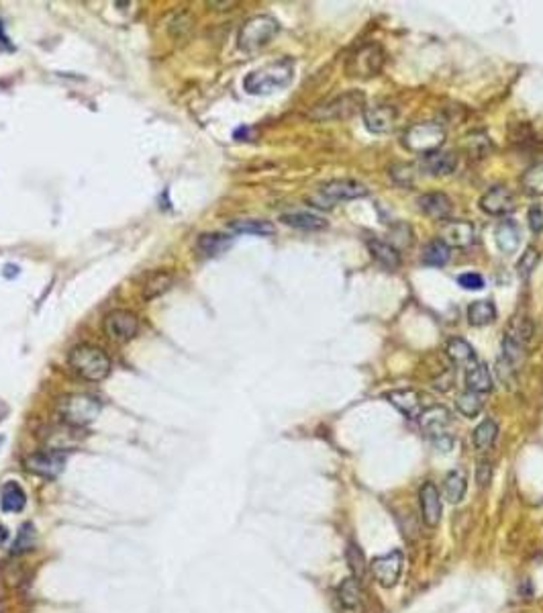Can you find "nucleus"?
<instances>
[{
  "label": "nucleus",
  "mask_w": 543,
  "mask_h": 613,
  "mask_svg": "<svg viewBox=\"0 0 543 613\" xmlns=\"http://www.w3.org/2000/svg\"><path fill=\"white\" fill-rule=\"evenodd\" d=\"M292 78H294V64L292 60L284 58L249 72L243 80V88L247 94L264 96L286 88L292 82Z\"/></svg>",
  "instance_id": "obj_1"
},
{
  "label": "nucleus",
  "mask_w": 543,
  "mask_h": 613,
  "mask_svg": "<svg viewBox=\"0 0 543 613\" xmlns=\"http://www.w3.org/2000/svg\"><path fill=\"white\" fill-rule=\"evenodd\" d=\"M68 364L80 379L88 383H100L111 375V358L108 354L92 344H78L68 354Z\"/></svg>",
  "instance_id": "obj_2"
},
{
  "label": "nucleus",
  "mask_w": 543,
  "mask_h": 613,
  "mask_svg": "<svg viewBox=\"0 0 543 613\" xmlns=\"http://www.w3.org/2000/svg\"><path fill=\"white\" fill-rule=\"evenodd\" d=\"M280 31V23L270 16V14H255L243 23L237 35V45L239 49L251 54L268 45Z\"/></svg>",
  "instance_id": "obj_3"
},
{
  "label": "nucleus",
  "mask_w": 543,
  "mask_h": 613,
  "mask_svg": "<svg viewBox=\"0 0 543 613\" xmlns=\"http://www.w3.org/2000/svg\"><path fill=\"white\" fill-rule=\"evenodd\" d=\"M366 109V96L360 90H347L341 92L321 104H316L310 113L312 119L316 121H339V119H349L356 113H364Z\"/></svg>",
  "instance_id": "obj_4"
},
{
  "label": "nucleus",
  "mask_w": 543,
  "mask_h": 613,
  "mask_svg": "<svg viewBox=\"0 0 543 613\" xmlns=\"http://www.w3.org/2000/svg\"><path fill=\"white\" fill-rule=\"evenodd\" d=\"M368 194V186L358 180H331L323 184L314 194H310V207L316 209H333L337 203L343 201H356Z\"/></svg>",
  "instance_id": "obj_5"
},
{
  "label": "nucleus",
  "mask_w": 543,
  "mask_h": 613,
  "mask_svg": "<svg viewBox=\"0 0 543 613\" xmlns=\"http://www.w3.org/2000/svg\"><path fill=\"white\" fill-rule=\"evenodd\" d=\"M58 413H60L64 423L80 430V427L92 423L98 417L100 401L96 397H92V394H86V392L66 394L58 405Z\"/></svg>",
  "instance_id": "obj_6"
},
{
  "label": "nucleus",
  "mask_w": 543,
  "mask_h": 613,
  "mask_svg": "<svg viewBox=\"0 0 543 613\" xmlns=\"http://www.w3.org/2000/svg\"><path fill=\"white\" fill-rule=\"evenodd\" d=\"M446 142V129L439 123H417L408 127L402 135V146L413 153L427 155V153L437 152Z\"/></svg>",
  "instance_id": "obj_7"
},
{
  "label": "nucleus",
  "mask_w": 543,
  "mask_h": 613,
  "mask_svg": "<svg viewBox=\"0 0 543 613\" xmlns=\"http://www.w3.org/2000/svg\"><path fill=\"white\" fill-rule=\"evenodd\" d=\"M421 430L425 432L427 438L433 440L435 446L439 448H450L452 446V413L443 405H431L425 407L423 413L419 415Z\"/></svg>",
  "instance_id": "obj_8"
},
{
  "label": "nucleus",
  "mask_w": 543,
  "mask_h": 613,
  "mask_svg": "<svg viewBox=\"0 0 543 613\" xmlns=\"http://www.w3.org/2000/svg\"><path fill=\"white\" fill-rule=\"evenodd\" d=\"M104 335L115 344H127L139 333V317L129 309H113L102 319Z\"/></svg>",
  "instance_id": "obj_9"
},
{
  "label": "nucleus",
  "mask_w": 543,
  "mask_h": 613,
  "mask_svg": "<svg viewBox=\"0 0 543 613\" xmlns=\"http://www.w3.org/2000/svg\"><path fill=\"white\" fill-rule=\"evenodd\" d=\"M384 68V49L376 43H368L360 47L358 52L351 54L347 62V72L349 76L356 78H370L380 74Z\"/></svg>",
  "instance_id": "obj_10"
},
{
  "label": "nucleus",
  "mask_w": 543,
  "mask_h": 613,
  "mask_svg": "<svg viewBox=\"0 0 543 613\" xmlns=\"http://www.w3.org/2000/svg\"><path fill=\"white\" fill-rule=\"evenodd\" d=\"M402 568H404V554L400 550H390L384 556H378L372 560L370 564V570L374 575V579L378 581V585L382 587H394L402 575Z\"/></svg>",
  "instance_id": "obj_11"
},
{
  "label": "nucleus",
  "mask_w": 543,
  "mask_h": 613,
  "mask_svg": "<svg viewBox=\"0 0 543 613\" xmlns=\"http://www.w3.org/2000/svg\"><path fill=\"white\" fill-rule=\"evenodd\" d=\"M23 464L33 474L45 476V478H54V476H58L64 470L66 456H64V452L43 450V452H33V454L25 456Z\"/></svg>",
  "instance_id": "obj_12"
},
{
  "label": "nucleus",
  "mask_w": 543,
  "mask_h": 613,
  "mask_svg": "<svg viewBox=\"0 0 543 613\" xmlns=\"http://www.w3.org/2000/svg\"><path fill=\"white\" fill-rule=\"evenodd\" d=\"M335 599L341 613H364V591L356 577H347L339 583Z\"/></svg>",
  "instance_id": "obj_13"
},
{
  "label": "nucleus",
  "mask_w": 543,
  "mask_h": 613,
  "mask_svg": "<svg viewBox=\"0 0 543 613\" xmlns=\"http://www.w3.org/2000/svg\"><path fill=\"white\" fill-rule=\"evenodd\" d=\"M480 209L490 217H505L515 209V197L505 186H492L482 194Z\"/></svg>",
  "instance_id": "obj_14"
},
{
  "label": "nucleus",
  "mask_w": 543,
  "mask_h": 613,
  "mask_svg": "<svg viewBox=\"0 0 543 613\" xmlns=\"http://www.w3.org/2000/svg\"><path fill=\"white\" fill-rule=\"evenodd\" d=\"M398 119V111L392 104H374L364 109V125L370 133L382 135L392 131Z\"/></svg>",
  "instance_id": "obj_15"
},
{
  "label": "nucleus",
  "mask_w": 543,
  "mask_h": 613,
  "mask_svg": "<svg viewBox=\"0 0 543 613\" xmlns=\"http://www.w3.org/2000/svg\"><path fill=\"white\" fill-rule=\"evenodd\" d=\"M419 503H421V515L427 528H437L441 522V495L433 482H423L419 489Z\"/></svg>",
  "instance_id": "obj_16"
},
{
  "label": "nucleus",
  "mask_w": 543,
  "mask_h": 613,
  "mask_svg": "<svg viewBox=\"0 0 543 613\" xmlns=\"http://www.w3.org/2000/svg\"><path fill=\"white\" fill-rule=\"evenodd\" d=\"M388 403L392 407H396L402 415H406L408 419H419V415L423 413L425 405H423V394L415 388H400V390H390L386 394Z\"/></svg>",
  "instance_id": "obj_17"
},
{
  "label": "nucleus",
  "mask_w": 543,
  "mask_h": 613,
  "mask_svg": "<svg viewBox=\"0 0 543 613\" xmlns=\"http://www.w3.org/2000/svg\"><path fill=\"white\" fill-rule=\"evenodd\" d=\"M439 239L448 247H470L476 241V227L470 221H446L439 231Z\"/></svg>",
  "instance_id": "obj_18"
},
{
  "label": "nucleus",
  "mask_w": 543,
  "mask_h": 613,
  "mask_svg": "<svg viewBox=\"0 0 543 613\" xmlns=\"http://www.w3.org/2000/svg\"><path fill=\"white\" fill-rule=\"evenodd\" d=\"M456 168H458V155H456V152L437 150V152L423 155V161H421V170L427 176H433V178L452 176L456 172Z\"/></svg>",
  "instance_id": "obj_19"
},
{
  "label": "nucleus",
  "mask_w": 543,
  "mask_h": 613,
  "mask_svg": "<svg viewBox=\"0 0 543 613\" xmlns=\"http://www.w3.org/2000/svg\"><path fill=\"white\" fill-rule=\"evenodd\" d=\"M417 205H419V209H421L427 217H431V219H435V221H443V219H448V217L452 215V211H454L452 199H450L448 194H443V192H427V194L419 197Z\"/></svg>",
  "instance_id": "obj_20"
},
{
  "label": "nucleus",
  "mask_w": 543,
  "mask_h": 613,
  "mask_svg": "<svg viewBox=\"0 0 543 613\" xmlns=\"http://www.w3.org/2000/svg\"><path fill=\"white\" fill-rule=\"evenodd\" d=\"M366 245H368L370 256H372L382 268H386V270H396V268L400 266V252H398L392 243H388L384 239H378V237H370V239L366 241Z\"/></svg>",
  "instance_id": "obj_21"
},
{
  "label": "nucleus",
  "mask_w": 543,
  "mask_h": 613,
  "mask_svg": "<svg viewBox=\"0 0 543 613\" xmlns=\"http://www.w3.org/2000/svg\"><path fill=\"white\" fill-rule=\"evenodd\" d=\"M494 241L502 254H515L521 245V230H519L517 221H513V219L500 221L494 230Z\"/></svg>",
  "instance_id": "obj_22"
},
{
  "label": "nucleus",
  "mask_w": 543,
  "mask_h": 613,
  "mask_svg": "<svg viewBox=\"0 0 543 613\" xmlns=\"http://www.w3.org/2000/svg\"><path fill=\"white\" fill-rule=\"evenodd\" d=\"M533 335V323L529 317L525 315H515L509 325H507V331H505V337L502 342H509V344H515L519 348H525L529 344Z\"/></svg>",
  "instance_id": "obj_23"
},
{
  "label": "nucleus",
  "mask_w": 543,
  "mask_h": 613,
  "mask_svg": "<svg viewBox=\"0 0 543 613\" xmlns=\"http://www.w3.org/2000/svg\"><path fill=\"white\" fill-rule=\"evenodd\" d=\"M446 354H448V358L456 364V366H462V368H467V366H472V364H476L478 362V356H476V352H474V348L462 339V337H452L448 344H446Z\"/></svg>",
  "instance_id": "obj_24"
},
{
  "label": "nucleus",
  "mask_w": 543,
  "mask_h": 613,
  "mask_svg": "<svg viewBox=\"0 0 543 613\" xmlns=\"http://www.w3.org/2000/svg\"><path fill=\"white\" fill-rule=\"evenodd\" d=\"M465 372V384H467V390H474V392H480V394H488L492 390V377H490V370L486 368V364H482L480 360L472 366H467L464 370Z\"/></svg>",
  "instance_id": "obj_25"
},
{
  "label": "nucleus",
  "mask_w": 543,
  "mask_h": 613,
  "mask_svg": "<svg viewBox=\"0 0 543 613\" xmlns=\"http://www.w3.org/2000/svg\"><path fill=\"white\" fill-rule=\"evenodd\" d=\"M280 221L288 227H297V230H305V231H319L325 230L329 223L327 219L314 215V213H307V211H294V213H284L280 217Z\"/></svg>",
  "instance_id": "obj_26"
},
{
  "label": "nucleus",
  "mask_w": 543,
  "mask_h": 613,
  "mask_svg": "<svg viewBox=\"0 0 543 613\" xmlns=\"http://www.w3.org/2000/svg\"><path fill=\"white\" fill-rule=\"evenodd\" d=\"M496 438H498V423L490 417L480 421L478 427L472 432V442L480 452H488L496 444Z\"/></svg>",
  "instance_id": "obj_27"
},
{
  "label": "nucleus",
  "mask_w": 543,
  "mask_h": 613,
  "mask_svg": "<svg viewBox=\"0 0 543 613\" xmlns=\"http://www.w3.org/2000/svg\"><path fill=\"white\" fill-rule=\"evenodd\" d=\"M0 505H2V509L8 511V513H19V511H23L25 505H27V495H25L23 487H21L19 482H14V480L4 482V487H2V495H0Z\"/></svg>",
  "instance_id": "obj_28"
},
{
  "label": "nucleus",
  "mask_w": 543,
  "mask_h": 613,
  "mask_svg": "<svg viewBox=\"0 0 543 613\" xmlns=\"http://www.w3.org/2000/svg\"><path fill=\"white\" fill-rule=\"evenodd\" d=\"M78 427H72L68 423H64V427H51L49 434H45V442L49 446V450L54 452H64L68 448H74L78 444V438L74 436Z\"/></svg>",
  "instance_id": "obj_29"
},
{
  "label": "nucleus",
  "mask_w": 543,
  "mask_h": 613,
  "mask_svg": "<svg viewBox=\"0 0 543 613\" xmlns=\"http://www.w3.org/2000/svg\"><path fill=\"white\" fill-rule=\"evenodd\" d=\"M494 319H496V306H494V303H490L488 299H484V301H474L472 305L467 306V323H470L472 327H484V325H490Z\"/></svg>",
  "instance_id": "obj_30"
},
{
  "label": "nucleus",
  "mask_w": 543,
  "mask_h": 613,
  "mask_svg": "<svg viewBox=\"0 0 543 613\" xmlns=\"http://www.w3.org/2000/svg\"><path fill=\"white\" fill-rule=\"evenodd\" d=\"M231 237L225 233H203L196 239V249L205 256H219L231 245Z\"/></svg>",
  "instance_id": "obj_31"
},
{
  "label": "nucleus",
  "mask_w": 543,
  "mask_h": 613,
  "mask_svg": "<svg viewBox=\"0 0 543 613\" xmlns=\"http://www.w3.org/2000/svg\"><path fill=\"white\" fill-rule=\"evenodd\" d=\"M229 230L235 231V233H243V235H259V237H266V235H274V233H276L274 223L264 221V219H237V221H231V223H229Z\"/></svg>",
  "instance_id": "obj_32"
},
{
  "label": "nucleus",
  "mask_w": 543,
  "mask_h": 613,
  "mask_svg": "<svg viewBox=\"0 0 543 613\" xmlns=\"http://www.w3.org/2000/svg\"><path fill=\"white\" fill-rule=\"evenodd\" d=\"M174 285V276L170 274V272H154L148 280H146V285H143V299L146 301H152L155 297H159V295H163L170 287Z\"/></svg>",
  "instance_id": "obj_33"
},
{
  "label": "nucleus",
  "mask_w": 543,
  "mask_h": 613,
  "mask_svg": "<svg viewBox=\"0 0 543 613\" xmlns=\"http://www.w3.org/2000/svg\"><path fill=\"white\" fill-rule=\"evenodd\" d=\"M448 262H450V247L441 239H435V241H431V243L425 245V249H423V264L439 268V266H446Z\"/></svg>",
  "instance_id": "obj_34"
},
{
  "label": "nucleus",
  "mask_w": 543,
  "mask_h": 613,
  "mask_svg": "<svg viewBox=\"0 0 543 613\" xmlns=\"http://www.w3.org/2000/svg\"><path fill=\"white\" fill-rule=\"evenodd\" d=\"M345 560H347V566L351 570V577H356L358 581H362L368 572V564H366V556L362 552V548L356 544V542H349L347 548H345Z\"/></svg>",
  "instance_id": "obj_35"
},
{
  "label": "nucleus",
  "mask_w": 543,
  "mask_h": 613,
  "mask_svg": "<svg viewBox=\"0 0 543 613\" xmlns=\"http://www.w3.org/2000/svg\"><path fill=\"white\" fill-rule=\"evenodd\" d=\"M465 476L464 472L460 470H452L448 476H446V484H443V491H446V499L450 503H460L464 499L465 495Z\"/></svg>",
  "instance_id": "obj_36"
},
{
  "label": "nucleus",
  "mask_w": 543,
  "mask_h": 613,
  "mask_svg": "<svg viewBox=\"0 0 543 613\" xmlns=\"http://www.w3.org/2000/svg\"><path fill=\"white\" fill-rule=\"evenodd\" d=\"M456 405H458V411L464 415V417H476L482 409H484V394L480 392H474V390H465L462 392L458 399H456Z\"/></svg>",
  "instance_id": "obj_37"
},
{
  "label": "nucleus",
  "mask_w": 543,
  "mask_h": 613,
  "mask_svg": "<svg viewBox=\"0 0 543 613\" xmlns=\"http://www.w3.org/2000/svg\"><path fill=\"white\" fill-rule=\"evenodd\" d=\"M523 188L533 197H543V164L531 166L523 174Z\"/></svg>",
  "instance_id": "obj_38"
},
{
  "label": "nucleus",
  "mask_w": 543,
  "mask_h": 613,
  "mask_svg": "<svg viewBox=\"0 0 543 613\" xmlns=\"http://www.w3.org/2000/svg\"><path fill=\"white\" fill-rule=\"evenodd\" d=\"M538 262H540V252H538L535 247H527V252H525V254L519 258V262H517V274H519L521 278H529L531 272L535 270Z\"/></svg>",
  "instance_id": "obj_39"
},
{
  "label": "nucleus",
  "mask_w": 543,
  "mask_h": 613,
  "mask_svg": "<svg viewBox=\"0 0 543 613\" xmlns=\"http://www.w3.org/2000/svg\"><path fill=\"white\" fill-rule=\"evenodd\" d=\"M496 377H498V381L505 384V386H515L517 384V366H513L509 360H505L502 356H498V360H496Z\"/></svg>",
  "instance_id": "obj_40"
},
{
  "label": "nucleus",
  "mask_w": 543,
  "mask_h": 613,
  "mask_svg": "<svg viewBox=\"0 0 543 613\" xmlns=\"http://www.w3.org/2000/svg\"><path fill=\"white\" fill-rule=\"evenodd\" d=\"M458 285L465 291H482L486 287V280L478 272H465V274L458 276Z\"/></svg>",
  "instance_id": "obj_41"
},
{
  "label": "nucleus",
  "mask_w": 543,
  "mask_h": 613,
  "mask_svg": "<svg viewBox=\"0 0 543 613\" xmlns=\"http://www.w3.org/2000/svg\"><path fill=\"white\" fill-rule=\"evenodd\" d=\"M33 528L31 526H23V530L19 532L16 536V542H14V552H25V550H31L35 539H33Z\"/></svg>",
  "instance_id": "obj_42"
},
{
  "label": "nucleus",
  "mask_w": 543,
  "mask_h": 613,
  "mask_svg": "<svg viewBox=\"0 0 543 613\" xmlns=\"http://www.w3.org/2000/svg\"><path fill=\"white\" fill-rule=\"evenodd\" d=\"M529 227L533 231H543V203H538L529 209Z\"/></svg>",
  "instance_id": "obj_43"
},
{
  "label": "nucleus",
  "mask_w": 543,
  "mask_h": 613,
  "mask_svg": "<svg viewBox=\"0 0 543 613\" xmlns=\"http://www.w3.org/2000/svg\"><path fill=\"white\" fill-rule=\"evenodd\" d=\"M490 474H492V466H490V462H488V460H482V462L478 464V470H476V480H478L482 487H486V484L490 482Z\"/></svg>",
  "instance_id": "obj_44"
},
{
  "label": "nucleus",
  "mask_w": 543,
  "mask_h": 613,
  "mask_svg": "<svg viewBox=\"0 0 543 613\" xmlns=\"http://www.w3.org/2000/svg\"><path fill=\"white\" fill-rule=\"evenodd\" d=\"M0 47L6 49V52H12V49H14L12 43H10V39H8V35L4 33V25H2V21H0Z\"/></svg>",
  "instance_id": "obj_45"
},
{
  "label": "nucleus",
  "mask_w": 543,
  "mask_h": 613,
  "mask_svg": "<svg viewBox=\"0 0 543 613\" xmlns=\"http://www.w3.org/2000/svg\"><path fill=\"white\" fill-rule=\"evenodd\" d=\"M0 419H2V417H0Z\"/></svg>",
  "instance_id": "obj_46"
}]
</instances>
